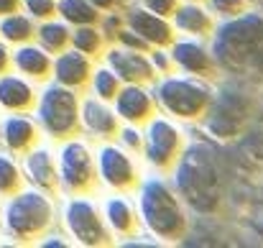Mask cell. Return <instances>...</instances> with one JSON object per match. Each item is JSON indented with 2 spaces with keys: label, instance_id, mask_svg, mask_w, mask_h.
Instances as JSON below:
<instances>
[{
  "label": "cell",
  "instance_id": "obj_32",
  "mask_svg": "<svg viewBox=\"0 0 263 248\" xmlns=\"http://www.w3.org/2000/svg\"><path fill=\"white\" fill-rule=\"evenodd\" d=\"M215 5H220V8H230V5H238V0H215Z\"/></svg>",
  "mask_w": 263,
  "mask_h": 248
},
{
  "label": "cell",
  "instance_id": "obj_19",
  "mask_svg": "<svg viewBox=\"0 0 263 248\" xmlns=\"http://www.w3.org/2000/svg\"><path fill=\"white\" fill-rule=\"evenodd\" d=\"M31 171H33V176H36L39 184H44V187L51 184V169H49L46 154H36V156L31 159Z\"/></svg>",
  "mask_w": 263,
  "mask_h": 248
},
{
  "label": "cell",
  "instance_id": "obj_22",
  "mask_svg": "<svg viewBox=\"0 0 263 248\" xmlns=\"http://www.w3.org/2000/svg\"><path fill=\"white\" fill-rule=\"evenodd\" d=\"M3 31H5L8 39H26V36L31 33V26H28V21H23V18H13V21H5Z\"/></svg>",
  "mask_w": 263,
  "mask_h": 248
},
{
  "label": "cell",
  "instance_id": "obj_25",
  "mask_svg": "<svg viewBox=\"0 0 263 248\" xmlns=\"http://www.w3.org/2000/svg\"><path fill=\"white\" fill-rule=\"evenodd\" d=\"M110 215H112V223H115L118 228H128V223H130V220H128V210H125L120 202H112V205H110Z\"/></svg>",
  "mask_w": 263,
  "mask_h": 248
},
{
  "label": "cell",
  "instance_id": "obj_4",
  "mask_svg": "<svg viewBox=\"0 0 263 248\" xmlns=\"http://www.w3.org/2000/svg\"><path fill=\"white\" fill-rule=\"evenodd\" d=\"M44 120L51 131H69L74 123V97L64 90H49L44 100Z\"/></svg>",
  "mask_w": 263,
  "mask_h": 248
},
{
  "label": "cell",
  "instance_id": "obj_9",
  "mask_svg": "<svg viewBox=\"0 0 263 248\" xmlns=\"http://www.w3.org/2000/svg\"><path fill=\"white\" fill-rule=\"evenodd\" d=\"M64 171L72 184H82L89 176V159L82 146H69L64 154Z\"/></svg>",
  "mask_w": 263,
  "mask_h": 248
},
{
  "label": "cell",
  "instance_id": "obj_12",
  "mask_svg": "<svg viewBox=\"0 0 263 248\" xmlns=\"http://www.w3.org/2000/svg\"><path fill=\"white\" fill-rule=\"evenodd\" d=\"M57 72H59V80H62V82H82V80H85V72H87V64H85L82 57L69 54V57H64V59L59 62Z\"/></svg>",
  "mask_w": 263,
  "mask_h": 248
},
{
  "label": "cell",
  "instance_id": "obj_13",
  "mask_svg": "<svg viewBox=\"0 0 263 248\" xmlns=\"http://www.w3.org/2000/svg\"><path fill=\"white\" fill-rule=\"evenodd\" d=\"M146 108H148V102H146L143 92H138V90H128L120 97V113L125 118H141L146 113Z\"/></svg>",
  "mask_w": 263,
  "mask_h": 248
},
{
  "label": "cell",
  "instance_id": "obj_29",
  "mask_svg": "<svg viewBox=\"0 0 263 248\" xmlns=\"http://www.w3.org/2000/svg\"><path fill=\"white\" fill-rule=\"evenodd\" d=\"M28 5H31V10L36 13V15H49L51 13V0H28Z\"/></svg>",
  "mask_w": 263,
  "mask_h": 248
},
{
  "label": "cell",
  "instance_id": "obj_6",
  "mask_svg": "<svg viewBox=\"0 0 263 248\" xmlns=\"http://www.w3.org/2000/svg\"><path fill=\"white\" fill-rule=\"evenodd\" d=\"M164 100H166V105L172 110L181 113V115H192V113H197L202 108L204 92L202 90H194V87H189V84H184V82H172L164 87Z\"/></svg>",
  "mask_w": 263,
  "mask_h": 248
},
{
  "label": "cell",
  "instance_id": "obj_15",
  "mask_svg": "<svg viewBox=\"0 0 263 248\" xmlns=\"http://www.w3.org/2000/svg\"><path fill=\"white\" fill-rule=\"evenodd\" d=\"M112 64L125 75V77H146L148 67L138 59V57H123V54H112Z\"/></svg>",
  "mask_w": 263,
  "mask_h": 248
},
{
  "label": "cell",
  "instance_id": "obj_2",
  "mask_svg": "<svg viewBox=\"0 0 263 248\" xmlns=\"http://www.w3.org/2000/svg\"><path fill=\"white\" fill-rule=\"evenodd\" d=\"M181 187L197 207H212L217 200V174L212 162L202 151H192L186 164L181 166Z\"/></svg>",
  "mask_w": 263,
  "mask_h": 248
},
{
  "label": "cell",
  "instance_id": "obj_23",
  "mask_svg": "<svg viewBox=\"0 0 263 248\" xmlns=\"http://www.w3.org/2000/svg\"><path fill=\"white\" fill-rule=\"evenodd\" d=\"M179 23L197 31V28H204L207 21H204V15H202L199 10H192V8H189V10H181V13H179Z\"/></svg>",
  "mask_w": 263,
  "mask_h": 248
},
{
  "label": "cell",
  "instance_id": "obj_28",
  "mask_svg": "<svg viewBox=\"0 0 263 248\" xmlns=\"http://www.w3.org/2000/svg\"><path fill=\"white\" fill-rule=\"evenodd\" d=\"M74 44H77L80 49H87V51H92V49L97 46L95 31H80V33H77V39H74Z\"/></svg>",
  "mask_w": 263,
  "mask_h": 248
},
{
  "label": "cell",
  "instance_id": "obj_30",
  "mask_svg": "<svg viewBox=\"0 0 263 248\" xmlns=\"http://www.w3.org/2000/svg\"><path fill=\"white\" fill-rule=\"evenodd\" d=\"M148 5H151L156 13H169V10H172V0H148Z\"/></svg>",
  "mask_w": 263,
  "mask_h": 248
},
{
  "label": "cell",
  "instance_id": "obj_3",
  "mask_svg": "<svg viewBox=\"0 0 263 248\" xmlns=\"http://www.w3.org/2000/svg\"><path fill=\"white\" fill-rule=\"evenodd\" d=\"M146 212H148L151 225L159 233L172 236L181 225V212H179L176 202L169 197V192H164V187H159V184H151L146 189Z\"/></svg>",
  "mask_w": 263,
  "mask_h": 248
},
{
  "label": "cell",
  "instance_id": "obj_33",
  "mask_svg": "<svg viewBox=\"0 0 263 248\" xmlns=\"http://www.w3.org/2000/svg\"><path fill=\"white\" fill-rule=\"evenodd\" d=\"M5 64V51H3V46H0V67Z\"/></svg>",
  "mask_w": 263,
  "mask_h": 248
},
{
  "label": "cell",
  "instance_id": "obj_21",
  "mask_svg": "<svg viewBox=\"0 0 263 248\" xmlns=\"http://www.w3.org/2000/svg\"><path fill=\"white\" fill-rule=\"evenodd\" d=\"M87 120L92 128H97V131H110L112 128V118L102 110V108H97V105H87Z\"/></svg>",
  "mask_w": 263,
  "mask_h": 248
},
{
  "label": "cell",
  "instance_id": "obj_8",
  "mask_svg": "<svg viewBox=\"0 0 263 248\" xmlns=\"http://www.w3.org/2000/svg\"><path fill=\"white\" fill-rule=\"evenodd\" d=\"M174 146H176V133L166 123H156L151 128V159L154 162H166Z\"/></svg>",
  "mask_w": 263,
  "mask_h": 248
},
{
  "label": "cell",
  "instance_id": "obj_1",
  "mask_svg": "<svg viewBox=\"0 0 263 248\" xmlns=\"http://www.w3.org/2000/svg\"><path fill=\"white\" fill-rule=\"evenodd\" d=\"M222 59L233 67H243L248 62L258 64L263 59V26L258 21H243L225 28L220 39Z\"/></svg>",
  "mask_w": 263,
  "mask_h": 248
},
{
  "label": "cell",
  "instance_id": "obj_20",
  "mask_svg": "<svg viewBox=\"0 0 263 248\" xmlns=\"http://www.w3.org/2000/svg\"><path fill=\"white\" fill-rule=\"evenodd\" d=\"M28 138H31V126L28 123H23V120L8 123V141H10V146H23Z\"/></svg>",
  "mask_w": 263,
  "mask_h": 248
},
{
  "label": "cell",
  "instance_id": "obj_26",
  "mask_svg": "<svg viewBox=\"0 0 263 248\" xmlns=\"http://www.w3.org/2000/svg\"><path fill=\"white\" fill-rule=\"evenodd\" d=\"M13 182H15V169L0 159V189H8Z\"/></svg>",
  "mask_w": 263,
  "mask_h": 248
},
{
  "label": "cell",
  "instance_id": "obj_27",
  "mask_svg": "<svg viewBox=\"0 0 263 248\" xmlns=\"http://www.w3.org/2000/svg\"><path fill=\"white\" fill-rule=\"evenodd\" d=\"M97 90H100L102 97H110V95L115 92V80H112L107 72H100V77H97Z\"/></svg>",
  "mask_w": 263,
  "mask_h": 248
},
{
  "label": "cell",
  "instance_id": "obj_11",
  "mask_svg": "<svg viewBox=\"0 0 263 248\" xmlns=\"http://www.w3.org/2000/svg\"><path fill=\"white\" fill-rule=\"evenodd\" d=\"M130 21H133L136 31H138V33H143V36H146V39H151V41H166V39H169L166 26H164L161 21H156V18L146 15V13H136Z\"/></svg>",
  "mask_w": 263,
  "mask_h": 248
},
{
  "label": "cell",
  "instance_id": "obj_7",
  "mask_svg": "<svg viewBox=\"0 0 263 248\" xmlns=\"http://www.w3.org/2000/svg\"><path fill=\"white\" fill-rule=\"evenodd\" d=\"M69 223L85 243H97L102 238V231H100V225H97V220H95V215H92V210L87 205H72Z\"/></svg>",
  "mask_w": 263,
  "mask_h": 248
},
{
  "label": "cell",
  "instance_id": "obj_16",
  "mask_svg": "<svg viewBox=\"0 0 263 248\" xmlns=\"http://www.w3.org/2000/svg\"><path fill=\"white\" fill-rule=\"evenodd\" d=\"M62 10H64V15L69 21H77V23H89L95 18V10L89 5H85L82 0H64L62 3Z\"/></svg>",
  "mask_w": 263,
  "mask_h": 248
},
{
  "label": "cell",
  "instance_id": "obj_10",
  "mask_svg": "<svg viewBox=\"0 0 263 248\" xmlns=\"http://www.w3.org/2000/svg\"><path fill=\"white\" fill-rule=\"evenodd\" d=\"M102 169H105V176L110 182H115V184H125L130 179V166L125 162V156L118 154V151H105Z\"/></svg>",
  "mask_w": 263,
  "mask_h": 248
},
{
  "label": "cell",
  "instance_id": "obj_17",
  "mask_svg": "<svg viewBox=\"0 0 263 248\" xmlns=\"http://www.w3.org/2000/svg\"><path fill=\"white\" fill-rule=\"evenodd\" d=\"M176 59H179L184 67H189V69H204V67H207L204 54H202L197 46H189V44H184V46L176 49Z\"/></svg>",
  "mask_w": 263,
  "mask_h": 248
},
{
  "label": "cell",
  "instance_id": "obj_34",
  "mask_svg": "<svg viewBox=\"0 0 263 248\" xmlns=\"http://www.w3.org/2000/svg\"><path fill=\"white\" fill-rule=\"evenodd\" d=\"M95 3H97V5H110L112 0H95Z\"/></svg>",
  "mask_w": 263,
  "mask_h": 248
},
{
  "label": "cell",
  "instance_id": "obj_14",
  "mask_svg": "<svg viewBox=\"0 0 263 248\" xmlns=\"http://www.w3.org/2000/svg\"><path fill=\"white\" fill-rule=\"evenodd\" d=\"M0 100L5 105H13V108L26 105L28 102V87H23V84L15 82V80H5V82L0 84Z\"/></svg>",
  "mask_w": 263,
  "mask_h": 248
},
{
  "label": "cell",
  "instance_id": "obj_5",
  "mask_svg": "<svg viewBox=\"0 0 263 248\" xmlns=\"http://www.w3.org/2000/svg\"><path fill=\"white\" fill-rule=\"evenodd\" d=\"M46 215H49L46 202L33 197V194H26L23 200H18L10 207V225L18 233H31V231H36L46 223Z\"/></svg>",
  "mask_w": 263,
  "mask_h": 248
},
{
  "label": "cell",
  "instance_id": "obj_18",
  "mask_svg": "<svg viewBox=\"0 0 263 248\" xmlns=\"http://www.w3.org/2000/svg\"><path fill=\"white\" fill-rule=\"evenodd\" d=\"M18 64H21L23 69L33 72V75H41V72H46V67H49L46 57H44L41 51H33V49L21 51V54H18Z\"/></svg>",
  "mask_w": 263,
  "mask_h": 248
},
{
  "label": "cell",
  "instance_id": "obj_24",
  "mask_svg": "<svg viewBox=\"0 0 263 248\" xmlns=\"http://www.w3.org/2000/svg\"><path fill=\"white\" fill-rule=\"evenodd\" d=\"M64 39H67V33H64L62 26H46V28H44V41H46L49 46H62Z\"/></svg>",
  "mask_w": 263,
  "mask_h": 248
},
{
  "label": "cell",
  "instance_id": "obj_31",
  "mask_svg": "<svg viewBox=\"0 0 263 248\" xmlns=\"http://www.w3.org/2000/svg\"><path fill=\"white\" fill-rule=\"evenodd\" d=\"M15 8V0H0V10H13Z\"/></svg>",
  "mask_w": 263,
  "mask_h": 248
}]
</instances>
